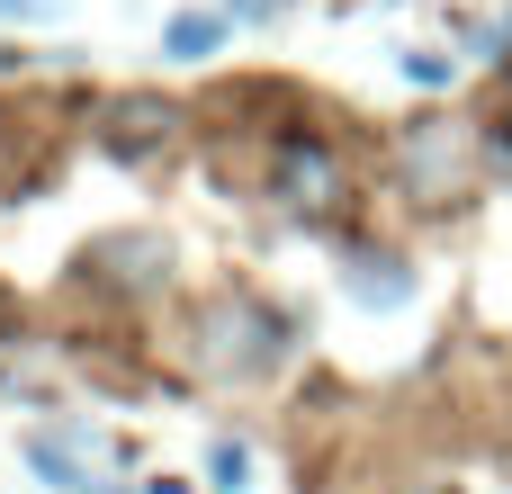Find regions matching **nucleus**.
<instances>
[{
  "mask_svg": "<svg viewBox=\"0 0 512 494\" xmlns=\"http://www.w3.org/2000/svg\"><path fill=\"white\" fill-rule=\"evenodd\" d=\"M279 351H288V324H279L261 297H216V306L198 315V360H207L216 378H261Z\"/></svg>",
  "mask_w": 512,
  "mask_h": 494,
  "instance_id": "nucleus-1",
  "label": "nucleus"
},
{
  "mask_svg": "<svg viewBox=\"0 0 512 494\" xmlns=\"http://www.w3.org/2000/svg\"><path fill=\"white\" fill-rule=\"evenodd\" d=\"M279 198L288 207H342V162L324 135H288L279 144Z\"/></svg>",
  "mask_w": 512,
  "mask_h": 494,
  "instance_id": "nucleus-2",
  "label": "nucleus"
},
{
  "mask_svg": "<svg viewBox=\"0 0 512 494\" xmlns=\"http://www.w3.org/2000/svg\"><path fill=\"white\" fill-rule=\"evenodd\" d=\"M405 180H414V198H459V180H468V144L450 135V126H414L405 135Z\"/></svg>",
  "mask_w": 512,
  "mask_h": 494,
  "instance_id": "nucleus-3",
  "label": "nucleus"
},
{
  "mask_svg": "<svg viewBox=\"0 0 512 494\" xmlns=\"http://www.w3.org/2000/svg\"><path fill=\"white\" fill-rule=\"evenodd\" d=\"M171 135H180V108H171V99H144V90H135V99L108 108V153H117V162H153Z\"/></svg>",
  "mask_w": 512,
  "mask_h": 494,
  "instance_id": "nucleus-4",
  "label": "nucleus"
},
{
  "mask_svg": "<svg viewBox=\"0 0 512 494\" xmlns=\"http://www.w3.org/2000/svg\"><path fill=\"white\" fill-rule=\"evenodd\" d=\"M216 45H225V18H216V9H180V18L162 27V54H171V63H207Z\"/></svg>",
  "mask_w": 512,
  "mask_h": 494,
  "instance_id": "nucleus-5",
  "label": "nucleus"
},
{
  "mask_svg": "<svg viewBox=\"0 0 512 494\" xmlns=\"http://www.w3.org/2000/svg\"><path fill=\"white\" fill-rule=\"evenodd\" d=\"M351 297L360 306H405L414 297V270L405 261H351Z\"/></svg>",
  "mask_w": 512,
  "mask_h": 494,
  "instance_id": "nucleus-6",
  "label": "nucleus"
},
{
  "mask_svg": "<svg viewBox=\"0 0 512 494\" xmlns=\"http://www.w3.org/2000/svg\"><path fill=\"white\" fill-rule=\"evenodd\" d=\"M27 468H36L45 486L81 494V459H72V441H54V432H36V441H27Z\"/></svg>",
  "mask_w": 512,
  "mask_h": 494,
  "instance_id": "nucleus-7",
  "label": "nucleus"
},
{
  "mask_svg": "<svg viewBox=\"0 0 512 494\" xmlns=\"http://www.w3.org/2000/svg\"><path fill=\"white\" fill-rule=\"evenodd\" d=\"M207 477H216L225 494H243L252 486V450H243V441H216V450H207Z\"/></svg>",
  "mask_w": 512,
  "mask_h": 494,
  "instance_id": "nucleus-8",
  "label": "nucleus"
},
{
  "mask_svg": "<svg viewBox=\"0 0 512 494\" xmlns=\"http://www.w3.org/2000/svg\"><path fill=\"white\" fill-rule=\"evenodd\" d=\"M450 72H459L450 54H432V45H405V81H414V90H450Z\"/></svg>",
  "mask_w": 512,
  "mask_h": 494,
  "instance_id": "nucleus-9",
  "label": "nucleus"
},
{
  "mask_svg": "<svg viewBox=\"0 0 512 494\" xmlns=\"http://www.w3.org/2000/svg\"><path fill=\"white\" fill-rule=\"evenodd\" d=\"M63 0H0V18H54Z\"/></svg>",
  "mask_w": 512,
  "mask_h": 494,
  "instance_id": "nucleus-10",
  "label": "nucleus"
},
{
  "mask_svg": "<svg viewBox=\"0 0 512 494\" xmlns=\"http://www.w3.org/2000/svg\"><path fill=\"white\" fill-rule=\"evenodd\" d=\"M279 0H225V18H270Z\"/></svg>",
  "mask_w": 512,
  "mask_h": 494,
  "instance_id": "nucleus-11",
  "label": "nucleus"
},
{
  "mask_svg": "<svg viewBox=\"0 0 512 494\" xmlns=\"http://www.w3.org/2000/svg\"><path fill=\"white\" fill-rule=\"evenodd\" d=\"M504 162H512V117H504Z\"/></svg>",
  "mask_w": 512,
  "mask_h": 494,
  "instance_id": "nucleus-12",
  "label": "nucleus"
}]
</instances>
